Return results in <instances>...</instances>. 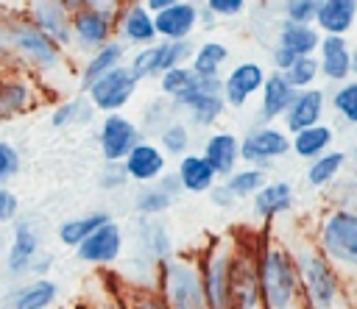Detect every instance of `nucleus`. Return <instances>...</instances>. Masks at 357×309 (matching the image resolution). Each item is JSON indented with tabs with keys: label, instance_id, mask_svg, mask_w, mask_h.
Wrapping results in <instances>:
<instances>
[{
	"label": "nucleus",
	"instance_id": "nucleus-1",
	"mask_svg": "<svg viewBox=\"0 0 357 309\" xmlns=\"http://www.w3.org/2000/svg\"><path fill=\"white\" fill-rule=\"evenodd\" d=\"M0 47L22 58L39 72H56L61 70V47L42 33L28 14L25 17H0Z\"/></svg>",
	"mask_w": 357,
	"mask_h": 309
},
{
	"label": "nucleus",
	"instance_id": "nucleus-2",
	"mask_svg": "<svg viewBox=\"0 0 357 309\" xmlns=\"http://www.w3.org/2000/svg\"><path fill=\"white\" fill-rule=\"evenodd\" d=\"M156 290L167 309H209L204 290V270L187 256H170L156 270Z\"/></svg>",
	"mask_w": 357,
	"mask_h": 309
},
{
	"label": "nucleus",
	"instance_id": "nucleus-3",
	"mask_svg": "<svg viewBox=\"0 0 357 309\" xmlns=\"http://www.w3.org/2000/svg\"><path fill=\"white\" fill-rule=\"evenodd\" d=\"M126 3H112V0H89V3H75L70 0L67 8L73 11V42L84 53H98L106 47L114 33V25L123 14Z\"/></svg>",
	"mask_w": 357,
	"mask_h": 309
},
{
	"label": "nucleus",
	"instance_id": "nucleus-4",
	"mask_svg": "<svg viewBox=\"0 0 357 309\" xmlns=\"http://www.w3.org/2000/svg\"><path fill=\"white\" fill-rule=\"evenodd\" d=\"M265 309H298V276L282 248H268L259 259Z\"/></svg>",
	"mask_w": 357,
	"mask_h": 309
},
{
	"label": "nucleus",
	"instance_id": "nucleus-5",
	"mask_svg": "<svg viewBox=\"0 0 357 309\" xmlns=\"http://www.w3.org/2000/svg\"><path fill=\"white\" fill-rule=\"evenodd\" d=\"M231 267L234 253L229 242L218 239L201 262L204 270V290H206V306L209 309H234V290H231Z\"/></svg>",
	"mask_w": 357,
	"mask_h": 309
},
{
	"label": "nucleus",
	"instance_id": "nucleus-6",
	"mask_svg": "<svg viewBox=\"0 0 357 309\" xmlns=\"http://www.w3.org/2000/svg\"><path fill=\"white\" fill-rule=\"evenodd\" d=\"M190 56H195V47L190 39L184 42H156L151 47H142L134 53L128 70L134 72L137 81L142 78H162L165 72L176 70V67H184L190 61Z\"/></svg>",
	"mask_w": 357,
	"mask_h": 309
},
{
	"label": "nucleus",
	"instance_id": "nucleus-7",
	"mask_svg": "<svg viewBox=\"0 0 357 309\" xmlns=\"http://www.w3.org/2000/svg\"><path fill=\"white\" fill-rule=\"evenodd\" d=\"M137 78L134 72L123 64L117 70H112L109 75H103L86 95H89V103L98 109V111H106V114H117L137 92Z\"/></svg>",
	"mask_w": 357,
	"mask_h": 309
},
{
	"label": "nucleus",
	"instance_id": "nucleus-8",
	"mask_svg": "<svg viewBox=\"0 0 357 309\" xmlns=\"http://www.w3.org/2000/svg\"><path fill=\"white\" fill-rule=\"evenodd\" d=\"M98 142L106 161H126V156L142 142V128L123 114H106Z\"/></svg>",
	"mask_w": 357,
	"mask_h": 309
},
{
	"label": "nucleus",
	"instance_id": "nucleus-9",
	"mask_svg": "<svg viewBox=\"0 0 357 309\" xmlns=\"http://www.w3.org/2000/svg\"><path fill=\"white\" fill-rule=\"evenodd\" d=\"M28 19L47 33L61 50L75 45L73 42V11L67 8V3H56V0H36L28 3Z\"/></svg>",
	"mask_w": 357,
	"mask_h": 309
},
{
	"label": "nucleus",
	"instance_id": "nucleus-10",
	"mask_svg": "<svg viewBox=\"0 0 357 309\" xmlns=\"http://www.w3.org/2000/svg\"><path fill=\"white\" fill-rule=\"evenodd\" d=\"M324 248L340 264H357V214L337 212L324 225Z\"/></svg>",
	"mask_w": 357,
	"mask_h": 309
},
{
	"label": "nucleus",
	"instance_id": "nucleus-11",
	"mask_svg": "<svg viewBox=\"0 0 357 309\" xmlns=\"http://www.w3.org/2000/svg\"><path fill=\"white\" fill-rule=\"evenodd\" d=\"M39 259H42L39 256V234L28 220H20L14 225V239H11V248H8V256H6L8 276H14V278L31 276Z\"/></svg>",
	"mask_w": 357,
	"mask_h": 309
},
{
	"label": "nucleus",
	"instance_id": "nucleus-12",
	"mask_svg": "<svg viewBox=\"0 0 357 309\" xmlns=\"http://www.w3.org/2000/svg\"><path fill=\"white\" fill-rule=\"evenodd\" d=\"M123 251V228L112 220L106 223L103 228H98L86 242H81L75 248L78 259L86 262V264H98V267H106V264H114L117 256Z\"/></svg>",
	"mask_w": 357,
	"mask_h": 309
},
{
	"label": "nucleus",
	"instance_id": "nucleus-13",
	"mask_svg": "<svg viewBox=\"0 0 357 309\" xmlns=\"http://www.w3.org/2000/svg\"><path fill=\"white\" fill-rule=\"evenodd\" d=\"M298 273H301V281H304V290L310 295V303L315 309H329L332 306V298H335V276L332 270L312 253H304L298 259Z\"/></svg>",
	"mask_w": 357,
	"mask_h": 309
},
{
	"label": "nucleus",
	"instance_id": "nucleus-14",
	"mask_svg": "<svg viewBox=\"0 0 357 309\" xmlns=\"http://www.w3.org/2000/svg\"><path fill=\"white\" fill-rule=\"evenodd\" d=\"M117 36L123 39V45H139V47H151L156 45V22L153 14L145 8V3H126L123 14L117 19Z\"/></svg>",
	"mask_w": 357,
	"mask_h": 309
},
{
	"label": "nucleus",
	"instance_id": "nucleus-15",
	"mask_svg": "<svg viewBox=\"0 0 357 309\" xmlns=\"http://www.w3.org/2000/svg\"><path fill=\"white\" fill-rule=\"evenodd\" d=\"M153 22H156V33L162 36V42H184L198 22V6L173 0L165 11L153 14Z\"/></svg>",
	"mask_w": 357,
	"mask_h": 309
},
{
	"label": "nucleus",
	"instance_id": "nucleus-16",
	"mask_svg": "<svg viewBox=\"0 0 357 309\" xmlns=\"http://www.w3.org/2000/svg\"><path fill=\"white\" fill-rule=\"evenodd\" d=\"M165 164H167V156L162 148H156L153 142L142 139L123 161L126 173L131 181H139V184H156L162 175H165Z\"/></svg>",
	"mask_w": 357,
	"mask_h": 309
},
{
	"label": "nucleus",
	"instance_id": "nucleus-17",
	"mask_svg": "<svg viewBox=\"0 0 357 309\" xmlns=\"http://www.w3.org/2000/svg\"><path fill=\"white\" fill-rule=\"evenodd\" d=\"M59 298V284L50 278H33L14 287L3 298V309H50Z\"/></svg>",
	"mask_w": 357,
	"mask_h": 309
},
{
	"label": "nucleus",
	"instance_id": "nucleus-18",
	"mask_svg": "<svg viewBox=\"0 0 357 309\" xmlns=\"http://www.w3.org/2000/svg\"><path fill=\"white\" fill-rule=\"evenodd\" d=\"M287 148H290V142H287V136H284L282 131H273V128H257V131H251V134L240 142V156H243L245 161L265 164L268 159L282 156Z\"/></svg>",
	"mask_w": 357,
	"mask_h": 309
},
{
	"label": "nucleus",
	"instance_id": "nucleus-19",
	"mask_svg": "<svg viewBox=\"0 0 357 309\" xmlns=\"http://www.w3.org/2000/svg\"><path fill=\"white\" fill-rule=\"evenodd\" d=\"M134 231H137V239H139L142 253H145L151 262L162 264L165 259L173 256V242H170L167 225H165L159 217H137Z\"/></svg>",
	"mask_w": 357,
	"mask_h": 309
},
{
	"label": "nucleus",
	"instance_id": "nucleus-20",
	"mask_svg": "<svg viewBox=\"0 0 357 309\" xmlns=\"http://www.w3.org/2000/svg\"><path fill=\"white\" fill-rule=\"evenodd\" d=\"M259 86H265V72H262V67H259V64H251V61L237 64V67L229 72V78L223 81V100L231 103V106H243Z\"/></svg>",
	"mask_w": 357,
	"mask_h": 309
},
{
	"label": "nucleus",
	"instance_id": "nucleus-21",
	"mask_svg": "<svg viewBox=\"0 0 357 309\" xmlns=\"http://www.w3.org/2000/svg\"><path fill=\"white\" fill-rule=\"evenodd\" d=\"M123 53H126V45H123L120 39H114V42H109L106 47H100L98 53H92V56L84 61V67H81V89L89 92L103 75H109L112 70L123 67Z\"/></svg>",
	"mask_w": 357,
	"mask_h": 309
},
{
	"label": "nucleus",
	"instance_id": "nucleus-22",
	"mask_svg": "<svg viewBox=\"0 0 357 309\" xmlns=\"http://www.w3.org/2000/svg\"><path fill=\"white\" fill-rule=\"evenodd\" d=\"M204 159L209 161V167L218 173V175H231L234 173V164L240 159V142L234 139V134L229 131H220V134H212L204 145Z\"/></svg>",
	"mask_w": 357,
	"mask_h": 309
},
{
	"label": "nucleus",
	"instance_id": "nucleus-23",
	"mask_svg": "<svg viewBox=\"0 0 357 309\" xmlns=\"http://www.w3.org/2000/svg\"><path fill=\"white\" fill-rule=\"evenodd\" d=\"M178 181L187 192H209L215 189V170L209 167V161L204 156H195V153H187L181 161H178Z\"/></svg>",
	"mask_w": 357,
	"mask_h": 309
},
{
	"label": "nucleus",
	"instance_id": "nucleus-24",
	"mask_svg": "<svg viewBox=\"0 0 357 309\" xmlns=\"http://www.w3.org/2000/svg\"><path fill=\"white\" fill-rule=\"evenodd\" d=\"M106 223H112V214L109 212H92V214H84V217H73V220H64L59 225V239L70 248H78L81 242H86L98 228H103Z\"/></svg>",
	"mask_w": 357,
	"mask_h": 309
},
{
	"label": "nucleus",
	"instance_id": "nucleus-25",
	"mask_svg": "<svg viewBox=\"0 0 357 309\" xmlns=\"http://www.w3.org/2000/svg\"><path fill=\"white\" fill-rule=\"evenodd\" d=\"M262 89H265V97H262V117L265 120H273L282 111H290V106L298 97L293 92V86L284 81V75H271Z\"/></svg>",
	"mask_w": 357,
	"mask_h": 309
},
{
	"label": "nucleus",
	"instance_id": "nucleus-26",
	"mask_svg": "<svg viewBox=\"0 0 357 309\" xmlns=\"http://www.w3.org/2000/svg\"><path fill=\"white\" fill-rule=\"evenodd\" d=\"M36 95H33V86L31 81L25 78H6L0 84V114L8 117V114H17V111H28L33 106Z\"/></svg>",
	"mask_w": 357,
	"mask_h": 309
},
{
	"label": "nucleus",
	"instance_id": "nucleus-27",
	"mask_svg": "<svg viewBox=\"0 0 357 309\" xmlns=\"http://www.w3.org/2000/svg\"><path fill=\"white\" fill-rule=\"evenodd\" d=\"M321 103H324L321 92H315V89L301 92V95L296 97V103L290 106V111H287V128L296 131V134L312 128L315 120H318V114H321Z\"/></svg>",
	"mask_w": 357,
	"mask_h": 309
},
{
	"label": "nucleus",
	"instance_id": "nucleus-28",
	"mask_svg": "<svg viewBox=\"0 0 357 309\" xmlns=\"http://www.w3.org/2000/svg\"><path fill=\"white\" fill-rule=\"evenodd\" d=\"M354 3L351 0H329V3H321L318 6V22L321 28H326L332 36H337L340 31H346L351 25V17H354Z\"/></svg>",
	"mask_w": 357,
	"mask_h": 309
},
{
	"label": "nucleus",
	"instance_id": "nucleus-29",
	"mask_svg": "<svg viewBox=\"0 0 357 309\" xmlns=\"http://www.w3.org/2000/svg\"><path fill=\"white\" fill-rule=\"evenodd\" d=\"M290 206V187L284 181L268 184L254 195V209L259 217H273Z\"/></svg>",
	"mask_w": 357,
	"mask_h": 309
},
{
	"label": "nucleus",
	"instance_id": "nucleus-30",
	"mask_svg": "<svg viewBox=\"0 0 357 309\" xmlns=\"http://www.w3.org/2000/svg\"><path fill=\"white\" fill-rule=\"evenodd\" d=\"M181 111H187L190 122L195 125H212L223 114V95H195L181 106Z\"/></svg>",
	"mask_w": 357,
	"mask_h": 309
},
{
	"label": "nucleus",
	"instance_id": "nucleus-31",
	"mask_svg": "<svg viewBox=\"0 0 357 309\" xmlns=\"http://www.w3.org/2000/svg\"><path fill=\"white\" fill-rule=\"evenodd\" d=\"M229 50L220 45V42H204L201 47H195V56H192V70L201 75V78H218V70L220 64L226 61Z\"/></svg>",
	"mask_w": 357,
	"mask_h": 309
},
{
	"label": "nucleus",
	"instance_id": "nucleus-32",
	"mask_svg": "<svg viewBox=\"0 0 357 309\" xmlns=\"http://www.w3.org/2000/svg\"><path fill=\"white\" fill-rule=\"evenodd\" d=\"M351 67V56L346 50V42L340 36H326L324 39V72L329 78H346Z\"/></svg>",
	"mask_w": 357,
	"mask_h": 309
},
{
	"label": "nucleus",
	"instance_id": "nucleus-33",
	"mask_svg": "<svg viewBox=\"0 0 357 309\" xmlns=\"http://www.w3.org/2000/svg\"><path fill=\"white\" fill-rule=\"evenodd\" d=\"M315 45H318V36H315L312 28H307V25H296V22H287V25L282 28V42H279V47L290 50L293 56L301 58V56H307Z\"/></svg>",
	"mask_w": 357,
	"mask_h": 309
},
{
	"label": "nucleus",
	"instance_id": "nucleus-34",
	"mask_svg": "<svg viewBox=\"0 0 357 309\" xmlns=\"http://www.w3.org/2000/svg\"><path fill=\"white\" fill-rule=\"evenodd\" d=\"M195 84H198V72L192 70V64L176 67V70H170V72H165V75L159 78V89H162V95L170 97V100L181 97V95L190 92Z\"/></svg>",
	"mask_w": 357,
	"mask_h": 309
},
{
	"label": "nucleus",
	"instance_id": "nucleus-35",
	"mask_svg": "<svg viewBox=\"0 0 357 309\" xmlns=\"http://www.w3.org/2000/svg\"><path fill=\"white\" fill-rule=\"evenodd\" d=\"M173 200H176V198H170L159 184H148V187H142V189L137 192L134 209H137L139 217H156V214H162Z\"/></svg>",
	"mask_w": 357,
	"mask_h": 309
},
{
	"label": "nucleus",
	"instance_id": "nucleus-36",
	"mask_svg": "<svg viewBox=\"0 0 357 309\" xmlns=\"http://www.w3.org/2000/svg\"><path fill=\"white\" fill-rule=\"evenodd\" d=\"M92 103H86L84 97H73V100H64L56 106V111L50 114V122L53 128H67V125H75V122H86L92 120Z\"/></svg>",
	"mask_w": 357,
	"mask_h": 309
},
{
	"label": "nucleus",
	"instance_id": "nucleus-37",
	"mask_svg": "<svg viewBox=\"0 0 357 309\" xmlns=\"http://www.w3.org/2000/svg\"><path fill=\"white\" fill-rule=\"evenodd\" d=\"M176 114L178 111H176L173 100L167 103L165 97H159V100H153V103L145 106V111H142V128L151 131V134H162L176 120Z\"/></svg>",
	"mask_w": 357,
	"mask_h": 309
},
{
	"label": "nucleus",
	"instance_id": "nucleus-38",
	"mask_svg": "<svg viewBox=\"0 0 357 309\" xmlns=\"http://www.w3.org/2000/svg\"><path fill=\"white\" fill-rule=\"evenodd\" d=\"M120 295L128 309H167L159 290H151L142 284H126V287H120Z\"/></svg>",
	"mask_w": 357,
	"mask_h": 309
},
{
	"label": "nucleus",
	"instance_id": "nucleus-39",
	"mask_svg": "<svg viewBox=\"0 0 357 309\" xmlns=\"http://www.w3.org/2000/svg\"><path fill=\"white\" fill-rule=\"evenodd\" d=\"M159 148L165 150V156H187V148H190V128L181 122V120H173L162 134H159Z\"/></svg>",
	"mask_w": 357,
	"mask_h": 309
},
{
	"label": "nucleus",
	"instance_id": "nucleus-40",
	"mask_svg": "<svg viewBox=\"0 0 357 309\" xmlns=\"http://www.w3.org/2000/svg\"><path fill=\"white\" fill-rule=\"evenodd\" d=\"M329 139H332V131H329V128H324V125H312V128L296 134L293 148H296L298 156H315V153H321V150L329 145Z\"/></svg>",
	"mask_w": 357,
	"mask_h": 309
},
{
	"label": "nucleus",
	"instance_id": "nucleus-41",
	"mask_svg": "<svg viewBox=\"0 0 357 309\" xmlns=\"http://www.w3.org/2000/svg\"><path fill=\"white\" fill-rule=\"evenodd\" d=\"M262 184H265V173H262L259 167L231 173V175H229V181H226V187H229V192H231L234 198L254 195V192H259V189H262Z\"/></svg>",
	"mask_w": 357,
	"mask_h": 309
},
{
	"label": "nucleus",
	"instance_id": "nucleus-42",
	"mask_svg": "<svg viewBox=\"0 0 357 309\" xmlns=\"http://www.w3.org/2000/svg\"><path fill=\"white\" fill-rule=\"evenodd\" d=\"M315 70H318V64L310 58V56H301V58H296V64L284 72V81L296 89V86H304V84H310L312 78H315Z\"/></svg>",
	"mask_w": 357,
	"mask_h": 309
},
{
	"label": "nucleus",
	"instance_id": "nucleus-43",
	"mask_svg": "<svg viewBox=\"0 0 357 309\" xmlns=\"http://www.w3.org/2000/svg\"><path fill=\"white\" fill-rule=\"evenodd\" d=\"M340 164H343V153H326L324 159H318V161L310 167V181H312V184L329 181V178L337 173Z\"/></svg>",
	"mask_w": 357,
	"mask_h": 309
},
{
	"label": "nucleus",
	"instance_id": "nucleus-44",
	"mask_svg": "<svg viewBox=\"0 0 357 309\" xmlns=\"http://www.w3.org/2000/svg\"><path fill=\"white\" fill-rule=\"evenodd\" d=\"M128 181H131V178H128L123 161H106V167H103L100 175H98V184H100L103 189H120V187L128 184Z\"/></svg>",
	"mask_w": 357,
	"mask_h": 309
},
{
	"label": "nucleus",
	"instance_id": "nucleus-45",
	"mask_svg": "<svg viewBox=\"0 0 357 309\" xmlns=\"http://www.w3.org/2000/svg\"><path fill=\"white\" fill-rule=\"evenodd\" d=\"M20 173V153L14 145L0 142V187Z\"/></svg>",
	"mask_w": 357,
	"mask_h": 309
},
{
	"label": "nucleus",
	"instance_id": "nucleus-46",
	"mask_svg": "<svg viewBox=\"0 0 357 309\" xmlns=\"http://www.w3.org/2000/svg\"><path fill=\"white\" fill-rule=\"evenodd\" d=\"M284 8H287L290 22H296V25H307V19L318 17V6H315L312 0H293V3H287Z\"/></svg>",
	"mask_w": 357,
	"mask_h": 309
},
{
	"label": "nucleus",
	"instance_id": "nucleus-47",
	"mask_svg": "<svg viewBox=\"0 0 357 309\" xmlns=\"http://www.w3.org/2000/svg\"><path fill=\"white\" fill-rule=\"evenodd\" d=\"M335 106H337L340 114H346L349 120H357V84H346V86L335 95Z\"/></svg>",
	"mask_w": 357,
	"mask_h": 309
},
{
	"label": "nucleus",
	"instance_id": "nucleus-48",
	"mask_svg": "<svg viewBox=\"0 0 357 309\" xmlns=\"http://www.w3.org/2000/svg\"><path fill=\"white\" fill-rule=\"evenodd\" d=\"M89 309H128V306H126L120 290L117 292L114 290H100L98 295L89 298Z\"/></svg>",
	"mask_w": 357,
	"mask_h": 309
},
{
	"label": "nucleus",
	"instance_id": "nucleus-49",
	"mask_svg": "<svg viewBox=\"0 0 357 309\" xmlns=\"http://www.w3.org/2000/svg\"><path fill=\"white\" fill-rule=\"evenodd\" d=\"M20 212V200L8 187H0V223H11Z\"/></svg>",
	"mask_w": 357,
	"mask_h": 309
},
{
	"label": "nucleus",
	"instance_id": "nucleus-50",
	"mask_svg": "<svg viewBox=\"0 0 357 309\" xmlns=\"http://www.w3.org/2000/svg\"><path fill=\"white\" fill-rule=\"evenodd\" d=\"M206 8L218 17H231V14L243 11V0H209Z\"/></svg>",
	"mask_w": 357,
	"mask_h": 309
},
{
	"label": "nucleus",
	"instance_id": "nucleus-51",
	"mask_svg": "<svg viewBox=\"0 0 357 309\" xmlns=\"http://www.w3.org/2000/svg\"><path fill=\"white\" fill-rule=\"evenodd\" d=\"M231 200H234V195L229 192V187H226V184L212 189V203H218V206H229Z\"/></svg>",
	"mask_w": 357,
	"mask_h": 309
},
{
	"label": "nucleus",
	"instance_id": "nucleus-52",
	"mask_svg": "<svg viewBox=\"0 0 357 309\" xmlns=\"http://www.w3.org/2000/svg\"><path fill=\"white\" fill-rule=\"evenodd\" d=\"M170 3H173V0H148V3H145V8H148L151 14H159V11H165Z\"/></svg>",
	"mask_w": 357,
	"mask_h": 309
},
{
	"label": "nucleus",
	"instance_id": "nucleus-53",
	"mask_svg": "<svg viewBox=\"0 0 357 309\" xmlns=\"http://www.w3.org/2000/svg\"><path fill=\"white\" fill-rule=\"evenodd\" d=\"M3 70H6V67H3V58H0V84H3Z\"/></svg>",
	"mask_w": 357,
	"mask_h": 309
},
{
	"label": "nucleus",
	"instance_id": "nucleus-54",
	"mask_svg": "<svg viewBox=\"0 0 357 309\" xmlns=\"http://www.w3.org/2000/svg\"><path fill=\"white\" fill-rule=\"evenodd\" d=\"M354 67H357V56H354Z\"/></svg>",
	"mask_w": 357,
	"mask_h": 309
}]
</instances>
